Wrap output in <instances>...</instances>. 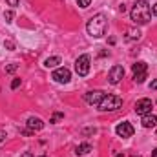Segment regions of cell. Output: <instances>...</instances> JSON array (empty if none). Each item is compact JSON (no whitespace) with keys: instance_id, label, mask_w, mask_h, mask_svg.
<instances>
[{"instance_id":"cell-1","label":"cell","mask_w":157,"mask_h":157,"mask_svg":"<svg viewBox=\"0 0 157 157\" xmlns=\"http://www.w3.org/2000/svg\"><path fill=\"white\" fill-rule=\"evenodd\" d=\"M130 17L133 20V24H137V26L148 24L150 18H152V7H150V4L146 0H137L133 4L132 11H130Z\"/></svg>"},{"instance_id":"cell-2","label":"cell","mask_w":157,"mask_h":157,"mask_svg":"<svg viewBox=\"0 0 157 157\" xmlns=\"http://www.w3.org/2000/svg\"><path fill=\"white\" fill-rule=\"evenodd\" d=\"M106 29H108V20L104 15H93L86 24V31L93 39H102L106 35Z\"/></svg>"},{"instance_id":"cell-3","label":"cell","mask_w":157,"mask_h":157,"mask_svg":"<svg viewBox=\"0 0 157 157\" xmlns=\"http://www.w3.org/2000/svg\"><path fill=\"white\" fill-rule=\"evenodd\" d=\"M122 106V99L119 95H104L102 101L97 104V108L101 112H115Z\"/></svg>"},{"instance_id":"cell-4","label":"cell","mask_w":157,"mask_h":157,"mask_svg":"<svg viewBox=\"0 0 157 157\" xmlns=\"http://www.w3.org/2000/svg\"><path fill=\"white\" fill-rule=\"evenodd\" d=\"M132 71H133V80L137 82V84H143L146 78H148V64L146 62H135L133 66H132Z\"/></svg>"},{"instance_id":"cell-5","label":"cell","mask_w":157,"mask_h":157,"mask_svg":"<svg viewBox=\"0 0 157 157\" xmlns=\"http://www.w3.org/2000/svg\"><path fill=\"white\" fill-rule=\"evenodd\" d=\"M90 64H91V57L90 55H80L75 60V71L78 77H86L90 73Z\"/></svg>"},{"instance_id":"cell-6","label":"cell","mask_w":157,"mask_h":157,"mask_svg":"<svg viewBox=\"0 0 157 157\" xmlns=\"http://www.w3.org/2000/svg\"><path fill=\"white\" fill-rule=\"evenodd\" d=\"M51 78L59 84H68L71 80V71L68 68H55V71L51 73Z\"/></svg>"},{"instance_id":"cell-7","label":"cell","mask_w":157,"mask_h":157,"mask_svg":"<svg viewBox=\"0 0 157 157\" xmlns=\"http://www.w3.org/2000/svg\"><path fill=\"white\" fill-rule=\"evenodd\" d=\"M152 106H154L152 101L144 97V99H139V101L135 102V108H133V110H135L137 115H146V113H152Z\"/></svg>"},{"instance_id":"cell-8","label":"cell","mask_w":157,"mask_h":157,"mask_svg":"<svg viewBox=\"0 0 157 157\" xmlns=\"http://www.w3.org/2000/svg\"><path fill=\"white\" fill-rule=\"evenodd\" d=\"M133 126L128 122V121H124V122H121L115 126V133H117L119 137H122V139H128V137H132L133 135Z\"/></svg>"},{"instance_id":"cell-9","label":"cell","mask_w":157,"mask_h":157,"mask_svg":"<svg viewBox=\"0 0 157 157\" xmlns=\"http://www.w3.org/2000/svg\"><path fill=\"white\" fill-rule=\"evenodd\" d=\"M106 93L102 91V90H91V91H88V93H84V101L88 102V104H99L101 101H102V97H104Z\"/></svg>"},{"instance_id":"cell-10","label":"cell","mask_w":157,"mask_h":157,"mask_svg":"<svg viewBox=\"0 0 157 157\" xmlns=\"http://www.w3.org/2000/svg\"><path fill=\"white\" fill-rule=\"evenodd\" d=\"M122 77H124V68L119 66V64H115V66L110 70V73H108V82H110V84H119Z\"/></svg>"},{"instance_id":"cell-11","label":"cell","mask_w":157,"mask_h":157,"mask_svg":"<svg viewBox=\"0 0 157 157\" xmlns=\"http://www.w3.org/2000/svg\"><path fill=\"white\" fill-rule=\"evenodd\" d=\"M26 124H28V130H31V132H39L44 128V121L40 117H29Z\"/></svg>"},{"instance_id":"cell-12","label":"cell","mask_w":157,"mask_h":157,"mask_svg":"<svg viewBox=\"0 0 157 157\" xmlns=\"http://www.w3.org/2000/svg\"><path fill=\"white\" fill-rule=\"evenodd\" d=\"M141 122H143L144 128H154L157 124V117L152 115V113H146V115H143V121H141Z\"/></svg>"},{"instance_id":"cell-13","label":"cell","mask_w":157,"mask_h":157,"mask_svg":"<svg viewBox=\"0 0 157 157\" xmlns=\"http://www.w3.org/2000/svg\"><path fill=\"white\" fill-rule=\"evenodd\" d=\"M91 152V144L90 143H84V144H78L75 148V155H86Z\"/></svg>"},{"instance_id":"cell-14","label":"cell","mask_w":157,"mask_h":157,"mask_svg":"<svg viewBox=\"0 0 157 157\" xmlns=\"http://www.w3.org/2000/svg\"><path fill=\"white\" fill-rule=\"evenodd\" d=\"M59 64H60V57H48L44 60V66L46 68H57Z\"/></svg>"},{"instance_id":"cell-15","label":"cell","mask_w":157,"mask_h":157,"mask_svg":"<svg viewBox=\"0 0 157 157\" xmlns=\"http://www.w3.org/2000/svg\"><path fill=\"white\" fill-rule=\"evenodd\" d=\"M141 39V31L139 29H128L126 31V40H139Z\"/></svg>"},{"instance_id":"cell-16","label":"cell","mask_w":157,"mask_h":157,"mask_svg":"<svg viewBox=\"0 0 157 157\" xmlns=\"http://www.w3.org/2000/svg\"><path fill=\"white\" fill-rule=\"evenodd\" d=\"M60 119H64V113H60V112H57V113H53V117L49 119V122H57V121H60Z\"/></svg>"},{"instance_id":"cell-17","label":"cell","mask_w":157,"mask_h":157,"mask_svg":"<svg viewBox=\"0 0 157 157\" xmlns=\"http://www.w3.org/2000/svg\"><path fill=\"white\" fill-rule=\"evenodd\" d=\"M75 2L78 4V7H82V9H86V7L91 4V0H75Z\"/></svg>"},{"instance_id":"cell-18","label":"cell","mask_w":157,"mask_h":157,"mask_svg":"<svg viewBox=\"0 0 157 157\" xmlns=\"http://www.w3.org/2000/svg\"><path fill=\"white\" fill-rule=\"evenodd\" d=\"M13 17H15V15H13V11H6V13H4V18H6V22H7V24H9V22H13Z\"/></svg>"},{"instance_id":"cell-19","label":"cell","mask_w":157,"mask_h":157,"mask_svg":"<svg viewBox=\"0 0 157 157\" xmlns=\"http://www.w3.org/2000/svg\"><path fill=\"white\" fill-rule=\"evenodd\" d=\"M20 82H22V80H20L18 77H17V78H13V82H11V90H17V88L20 86Z\"/></svg>"},{"instance_id":"cell-20","label":"cell","mask_w":157,"mask_h":157,"mask_svg":"<svg viewBox=\"0 0 157 157\" xmlns=\"http://www.w3.org/2000/svg\"><path fill=\"white\" fill-rule=\"evenodd\" d=\"M17 68H18V64H11L6 68V73H13V71H17Z\"/></svg>"},{"instance_id":"cell-21","label":"cell","mask_w":157,"mask_h":157,"mask_svg":"<svg viewBox=\"0 0 157 157\" xmlns=\"http://www.w3.org/2000/svg\"><path fill=\"white\" fill-rule=\"evenodd\" d=\"M4 48H7V49H15V44H13L11 40H6V42H4Z\"/></svg>"},{"instance_id":"cell-22","label":"cell","mask_w":157,"mask_h":157,"mask_svg":"<svg viewBox=\"0 0 157 157\" xmlns=\"http://www.w3.org/2000/svg\"><path fill=\"white\" fill-rule=\"evenodd\" d=\"M6 2H7V6H11V7H17L20 0H6Z\"/></svg>"},{"instance_id":"cell-23","label":"cell","mask_w":157,"mask_h":157,"mask_svg":"<svg viewBox=\"0 0 157 157\" xmlns=\"http://www.w3.org/2000/svg\"><path fill=\"white\" fill-rule=\"evenodd\" d=\"M150 88H152V90H157V78H155V80H152V84H150Z\"/></svg>"},{"instance_id":"cell-24","label":"cell","mask_w":157,"mask_h":157,"mask_svg":"<svg viewBox=\"0 0 157 157\" xmlns=\"http://www.w3.org/2000/svg\"><path fill=\"white\" fill-rule=\"evenodd\" d=\"M4 139H6V132H2V130H0V143H2Z\"/></svg>"},{"instance_id":"cell-25","label":"cell","mask_w":157,"mask_h":157,"mask_svg":"<svg viewBox=\"0 0 157 157\" xmlns=\"http://www.w3.org/2000/svg\"><path fill=\"white\" fill-rule=\"evenodd\" d=\"M152 13H154V15H155V17H157V4H155V6H154V7H152Z\"/></svg>"},{"instance_id":"cell-26","label":"cell","mask_w":157,"mask_h":157,"mask_svg":"<svg viewBox=\"0 0 157 157\" xmlns=\"http://www.w3.org/2000/svg\"><path fill=\"white\" fill-rule=\"evenodd\" d=\"M22 157H33V155H31L29 152H26V154H24V155H22Z\"/></svg>"},{"instance_id":"cell-27","label":"cell","mask_w":157,"mask_h":157,"mask_svg":"<svg viewBox=\"0 0 157 157\" xmlns=\"http://www.w3.org/2000/svg\"><path fill=\"white\" fill-rule=\"evenodd\" d=\"M152 157H157V148L154 150V152H152Z\"/></svg>"}]
</instances>
